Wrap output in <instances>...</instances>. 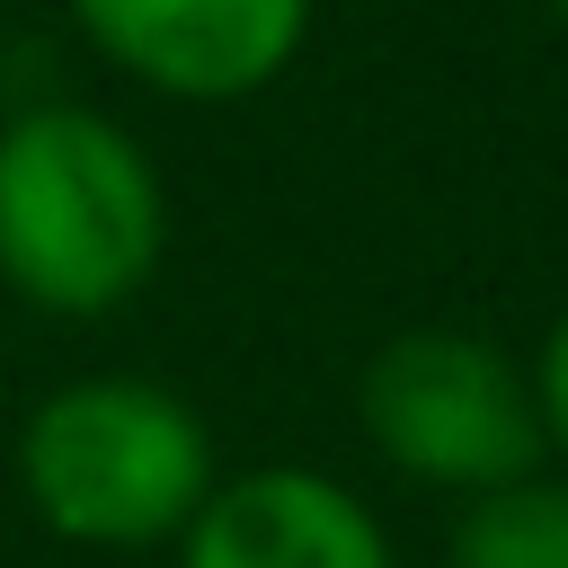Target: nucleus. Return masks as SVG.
I'll return each mask as SVG.
<instances>
[{
	"instance_id": "obj_8",
	"label": "nucleus",
	"mask_w": 568,
	"mask_h": 568,
	"mask_svg": "<svg viewBox=\"0 0 568 568\" xmlns=\"http://www.w3.org/2000/svg\"><path fill=\"white\" fill-rule=\"evenodd\" d=\"M0 399H9V346H0Z\"/></svg>"
},
{
	"instance_id": "obj_10",
	"label": "nucleus",
	"mask_w": 568,
	"mask_h": 568,
	"mask_svg": "<svg viewBox=\"0 0 568 568\" xmlns=\"http://www.w3.org/2000/svg\"><path fill=\"white\" fill-rule=\"evenodd\" d=\"M453 568H462V559H453Z\"/></svg>"
},
{
	"instance_id": "obj_4",
	"label": "nucleus",
	"mask_w": 568,
	"mask_h": 568,
	"mask_svg": "<svg viewBox=\"0 0 568 568\" xmlns=\"http://www.w3.org/2000/svg\"><path fill=\"white\" fill-rule=\"evenodd\" d=\"M71 27L178 106H240L275 89L311 36V0H62Z\"/></svg>"
},
{
	"instance_id": "obj_3",
	"label": "nucleus",
	"mask_w": 568,
	"mask_h": 568,
	"mask_svg": "<svg viewBox=\"0 0 568 568\" xmlns=\"http://www.w3.org/2000/svg\"><path fill=\"white\" fill-rule=\"evenodd\" d=\"M355 417L390 470H408L417 488H453V497L515 488L550 453L532 373L470 328H399L390 346H373L355 382Z\"/></svg>"
},
{
	"instance_id": "obj_9",
	"label": "nucleus",
	"mask_w": 568,
	"mask_h": 568,
	"mask_svg": "<svg viewBox=\"0 0 568 568\" xmlns=\"http://www.w3.org/2000/svg\"><path fill=\"white\" fill-rule=\"evenodd\" d=\"M550 18H559V27H568V0H550Z\"/></svg>"
},
{
	"instance_id": "obj_1",
	"label": "nucleus",
	"mask_w": 568,
	"mask_h": 568,
	"mask_svg": "<svg viewBox=\"0 0 568 568\" xmlns=\"http://www.w3.org/2000/svg\"><path fill=\"white\" fill-rule=\"evenodd\" d=\"M169 257L160 160L98 106H18L0 124V284L44 320L124 311Z\"/></svg>"
},
{
	"instance_id": "obj_7",
	"label": "nucleus",
	"mask_w": 568,
	"mask_h": 568,
	"mask_svg": "<svg viewBox=\"0 0 568 568\" xmlns=\"http://www.w3.org/2000/svg\"><path fill=\"white\" fill-rule=\"evenodd\" d=\"M532 408H541L550 453H568V311L550 320V337H541V355H532Z\"/></svg>"
},
{
	"instance_id": "obj_5",
	"label": "nucleus",
	"mask_w": 568,
	"mask_h": 568,
	"mask_svg": "<svg viewBox=\"0 0 568 568\" xmlns=\"http://www.w3.org/2000/svg\"><path fill=\"white\" fill-rule=\"evenodd\" d=\"M178 568H399V559L346 479L257 462L240 479H213V497L178 532Z\"/></svg>"
},
{
	"instance_id": "obj_6",
	"label": "nucleus",
	"mask_w": 568,
	"mask_h": 568,
	"mask_svg": "<svg viewBox=\"0 0 568 568\" xmlns=\"http://www.w3.org/2000/svg\"><path fill=\"white\" fill-rule=\"evenodd\" d=\"M462 568H568V488H550L541 470L515 488L470 497L462 532H453Z\"/></svg>"
},
{
	"instance_id": "obj_2",
	"label": "nucleus",
	"mask_w": 568,
	"mask_h": 568,
	"mask_svg": "<svg viewBox=\"0 0 568 568\" xmlns=\"http://www.w3.org/2000/svg\"><path fill=\"white\" fill-rule=\"evenodd\" d=\"M213 479V426L151 373H80L18 426V488L71 550H178Z\"/></svg>"
}]
</instances>
